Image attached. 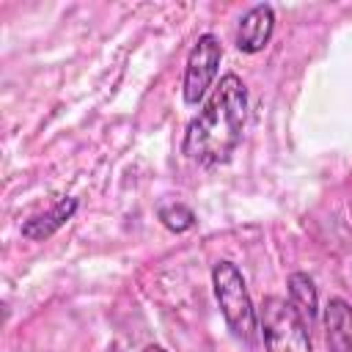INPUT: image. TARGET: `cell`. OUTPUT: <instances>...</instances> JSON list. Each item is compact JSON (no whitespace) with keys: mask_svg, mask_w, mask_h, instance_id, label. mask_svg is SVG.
I'll use <instances>...</instances> for the list:
<instances>
[{"mask_svg":"<svg viewBox=\"0 0 352 352\" xmlns=\"http://www.w3.org/2000/svg\"><path fill=\"white\" fill-rule=\"evenodd\" d=\"M248 118V91L236 74H223L204 110L187 124L182 151L198 165L226 162L242 140Z\"/></svg>","mask_w":352,"mask_h":352,"instance_id":"1","label":"cell"},{"mask_svg":"<svg viewBox=\"0 0 352 352\" xmlns=\"http://www.w3.org/2000/svg\"><path fill=\"white\" fill-rule=\"evenodd\" d=\"M212 286H214V297L220 305V314L228 324V330L245 341L253 344L256 338V308L250 302L245 278L239 272V267L234 261H217L212 267Z\"/></svg>","mask_w":352,"mask_h":352,"instance_id":"2","label":"cell"},{"mask_svg":"<svg viewBox=\"0 0 352 352\" xmlns=\"http://www.w3.org/2000/svg\"><path fill=\"white\" fill-rule=\"evenodd\" d=\"M258 324L267 352H311L308 327L283 297H267L261 302Z\"/></svg>","mask_w":352,"mask_h":352,"instance_id":"3","label":"cell"},{"mask_svg":"<svg viewBox=\"0 0 352 352\" xmlns=\"http://www.w3.org/2000/svg\"><path fill=\"white\" fill-rule=\"evenodd\" d=\"M220 58H223V47L220 41L212 36V33H204L198 36V41L192 44L190 55H187V66H184V102L187 104H198L204 99V94L209 91L214 74H217V66H220Z\"/></svg>","mask_w":352,"mask_h":352,"instance_id":"4","label":"cell"},{"mask_svg":"<svg viewBox=\"0 0 352 352\" xmlns=\"http://www.w3.org/2000/svg\"><path fill=\"white\" fill-rule=\"evenodd\" d=\"M275 28V11L272 6H253L242 19H239V30H236V47L248 55L258 52L267 47L270 36Z\"/></svg>","mask_w":352,"mask_h":352,"instance_id":"5","label":"cell"},{"mask_svg":"<svg viewBox=\"0 0 352 352\" xmlns=\"http://www.w3.org/2000/svg\"><path fill=\"white\" fill-rule=\"evenodd\" d=\"M324 341L330 352H352V308L341 297L324 305Z\"/></svg>","mask_w":352,"mask_h":352,"instance_id":"6","label":"cell"},{"mask_svg":"<svg viewBox=\"0 0 352 352\" xmlns=\"http://www.w3.org/2000/svg\"><path fill=\"white\" fill-rule=\"evenodd\" d=\"M74 212H77V201H74V198H60V201H55L47 212L33 214V217L22 226V236H28V239H47V236H52L66 220H72Z\"/></svg>","mask_w":352,"mask_h":352,"instance_id":"7","label":"cell"},{"mask_svg":"<svg viewBox=\"0 0 352 352\" xmlns=\"http://www.w3.org/2000/svg\"><path fill=\"white\" fill-rule=\"evenodd\" d=\"M289 305L294 308V314L302 319L305 327H311L316 322V311H319L316 286L305 272H292L289 275Z\"/></svg>","mask_w":352,"mask_h":352,"instance_id":"8","label":"cell"},{"mask_svg":"<svg viewBox=\"0 0 352 352\" xmlns=\"http://www.w3.org/2000/svg\"><path fill=\"white\" fill-rule=\"evenodd\" d=\"M160 220H162L165 228H170V231H176V234L190 231V228L195 226V214H192V209L184 206V204H165V206H160Z\"/></svg>","mask_w":352,"mask_h":352,"instance_id":"9","label":"cell"},{"mask_svg":"<svg viewBox=\"0 0 352 352\" xmlns=\"http://www.w3.org/2000/svg\"><path fill=\"white\" fill-rule=\"evenodd\" d=\"M143 352H165V349H162V346H160V344H148V346H146V349H143Z\"/></svg>","mask_w":352,"mask_h":352,"instance_id":"10","label":"cell"}]
</instances>
